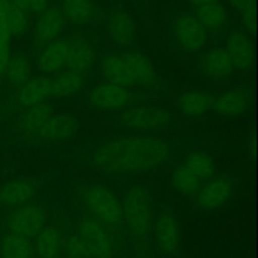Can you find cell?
I'll use <instances>...</instances> for the list:
<instances>
[{"mask_svg":"<svg viewBox=\"0 0 258 258\" xmlns=\"http://www.w3.org/2000/svg\"><path fill=\"white\" fill-rule=\"evenodd\" d=\"M171 155L170 146L149 135L110 139L93 150V166L108 175H134L160 168Z\"/></svg>","mask_w":258,"mask_h":258,"instance_id":"cell-1","label":"cell"},{"mask_svg":"<svg viewBox=\"0 0 258 258\" xmlns=\"http://www.w3.org/2000/svg\"><path fill=\"white\" fill-rule=\"evenodd\" d=\"M122 221L136 238H144L150 233L154 224L153 202L150 193L141 185H133L123 193Z\"/></svg>","mask_w":258,"mask_h":258,"instance_id":"cell-2","label":"cell"},{"mask_svg":"<svg viewBox=\"0 0 258 258\" xmlns=\"http://www.w3.org/2000/svg\"><path fill=\"white\" fill-rule=\"evenodd\" d=\"M82 201L93 218L103 226L116 227L122 222L121 202L117 197L103 185H88L82 191Z\"/></svg>","mask_w":258,"mask_h":258,"instance_id":"cell-3","label":"cell"},{"mask_svg":"<svg viewBox=\"0 0 258 258\" xmlns=\"http://www.w3.org/2000/svg\"><path fill=\"white\" fill-rule=\"evenodd\" d=\"M170 113L161 107L139 106L123 111L120 115V123L126 128L138 133H150L160 130L170 123Z\"/></svg>","mask_w":258,"mask_h":258,"instance_id":"cell-4","label":"cell"},{"mask_svg":"<svg viewBox=\"0 0 258 258\" xmlns=\"http://www.w3.org/2000/svg\"><path fill=\"white\" fill-rule=\"evenodd\" d=\"M77 236L86 244L93 258H112L113 243L110 233L101 222L86 217L77 224Z\"/></svg>","mask_w":258,"mask_h":258,"instance_id":"cell-5","label":"cell"},{"mask_svg":"<svg viewBox=\"0 0 258 258\" xmlns=\"http://www.w3.org/2000/svg\"><path fill=\"white\" fill-rule=\"evenodd\" d=\"M47 223L44 211L38 206L18 207L7 219L9 233L18 234L24 238H33L42 231Z\"/></svg>","mask_w":258,"mask_h":258,"instance_id":"cell-6","label":"cell"},{"mask_svg":"<svg viewBox=\"0 0 258 258\" xmlns=\"http://www.w3.org/2000/svg\"><path fill=\"white\" fill-rule=\"evenodd\" d=\"M88 102L98 110H122L133 102V92L128 88L102 82L91 88L88 92Z\"/></svg>","mask_w":258,"mask_h":258,"instance_id":"cell-7","label":"cell"},{"mask_svg":"<svg viewBox=\"0 0 258 258\" xmlns=\"http://www.w3.org/2000/svg\"><path fill=\"white\" fill-rule=\"evenodd\" d=\"M173 33L179 47L188 53L199 52L207 43V30L202 27L196 15L183 14L176 18Z\"/></svg>","mask_w":258,"mask_h":258,"instance_id":"cell-8","label":"cell"},{"mask_svg":"<svg viewBox=\"0 0 258 258\" xmlns=\"http://www.w3.org/2000/svg\"><path fill=\"white\" fill-rule=\"evenodd\" d=\"M156 244L164 253H175L180 247L181 231L180 224L173 212L169 209L161 212L153 224Z\"/></svg>","mask_w":258,"mask_h":258,"instance_id":"cell-9","label":"cell"},{"mask_svg":"<svg viewBox=\"0 0 258 258\" xmlns=\"http://www.w3.org/2000/svg\"><path fill=\"white\" fill-rule=\"evenodd\" d=\"M233 193V184L227 176L212 178L196 194L197 206L207 212L216 211L227 203Z\"/></svg>","mask_w":258,"mask_h":258,"instance_id":"cell-10","label":"cell"},{"mask_svg":"<svg viewBox=\"0 0 258 258\" xmlns=\"http://www.w3.org/2000/svg\"><path fill=\"white\" fill-rule=\"evenodd\" d=\"M66 19L62 14L60 8L48 7L43 13H40L34 28L33 40L37 47L48 45L49 43L57 40L58 35L62 33Z\"/></svg>","mask_w":258,"mask_h":258,"instance_id":"cell-11","label":"cell"},{"mask_svg":"<svg viewBox=\"0 0 258 258\" xmlns=\"http://www.w3.org/2000/svg\"><path fill=\"white\" fill-rule=\"evenodd\" d=\"M100 72L105 82L113 83L121 87L130 88L138 86L133 70L126 62L123 54H105L100 59Z\"/></svg>","mask_w":258,"mask_h":258,"instance_id":"cell-12","label":"cell"},{"mask_svg":"<svg viewBox=\"0 0 258 258\" xmlns=\"http://www.w3.org/2000/svg\"><path fill=\"white\" fill-rule=\"evenodd\" d=\"M78 130V121L72 113H54L42 128L35 139L47 143H60L72 138Z\"/></svg>","mask_w":258,"mask_h":258,"instance_id":"cell-13","label":"cell"},{"mask_svg":"<svg viewBox=\"0 0 258 258\" xmlns=\"http://www.w3.org/2000/svg\"><path fill=\"white\" fill-rule=\"evenodd\" d=\"M251 106V93L247 88H233L214 97L212 110L223 117H238L244 115Z\"/></svg>","mask_w":258,"mask_h":258,"instance_id":"cell-14","label":"cell"},{"mask_svg":"<svg viewBox=\"0 0 258 258\" xmlns=\"http://www.w3.org/2000/svg\"><path fill=\"white\" fill-rule=\"evenodd\" d=\"M68 42V54L66 68L68 71L85 75L96 62V52L88 40L83 38H72Z\"/></svg>","mask_w":258,"mask_h":258,"instance_id":"cell-15","label":"cell"},{"mask_svg":"<svg viewBox=\"0 0 258 258\" xmlns=\"http://www.w3.org/2000/svg\"><path fill=\"white\" fill-rule=\"evenodd\" d=\"M224 50L231 58L234 70L244 71L253 62V44L243 32H233L228 35Z\"/></svg>","mask_w":258,"mask_h":258,"instance_id":"cell-16","label":"cell"},{"mask_svg":"<svg viewBox=\"0 0 258 258\" xmlns=\"http://www.w3.org/2000/svg\"><path fill=\"white\" fill-rule=\"evenodd\" d=\"M107 30L111 40L118 47H128L136 35V24L128 13L115 10L107 22Z\"/></svg>","mask_w":258,"mask_h":258,"instance_id":"cell-17","label":"cell"},{"mask_svg":"<svg viewBox=\"0 0 258 258\" xmlns=\"http://www.w3.org/2000/svg\"><path fill=\"white\" fill-rule=\"evenodd\" d=\"M52 97V82L50 77L29 78L20 87L18 93V102L25 108L45 103V101Z\"/></svg>","mask_w":258,"mask_h":258,"instance_id":"cell-18","label":"cell"},{"mask_svg":"<svg viewBox=\"0 0 258 258\" xmlns=\"http://www.w3.org/2000/svg\"><path fill=\"white\" fill-rule=\"evenodd\" d=\"M68 54L67 40L57 39L49 43L43 48L39 58H38V67L40 72L45 75H57L66 68Z\"/></svg>","mask_w":258,"mask_h":258,"instance_id":"cell-19","label":"cell"},{"mask_svg":"<svg viewBox=\"0 0 258 258\" xmlns=\"http://www.w3.org/2000/svg\"><path fill=\"white\" fill-rule=\"evenodd\" d=\"M35 185L28 179H13L0 185V204L7 207L25 206L33 197Z\"/></svg>","mask_w":258,"mask_h":258,"instance_id":"cell-20","label":"cell"},{"mask_svg":"<svg viewBox=\"0 0 258 258\" xmlns=\"http://www.w3.org/2000/svg\"><path fill=\"white\" fill-rule=\"evenodd\" d=\"M202 71L214 80H226L231 77L234 66L224 48H213L202 57Z\"/></svg>","mask_w":258,"mask_h":258,"instance_id":"cell-21","label":"cell"},{"mask_svg":"<svg viewBox=\"0 0 258 258\" xmlns=\"http://www.w3.org/2000/svg\"><path fill=\"white\" fill-rule=\"evenodd\" d=\"M214 96L206 91H189L179 98V110L188 117H198L212 110Z\"/></svg>","mask_w":258,"mask_h":258,"instance_id":"cell-22","label":"cell"},{"mask_svg":"<svg viewBox=\"0 0 258 258\" xmlns=\"http://www.w3.org/2000/svg\"><path fill=\"white\" fill-rule=\"evenodd\" d=\"M53 115H54V110L48 103H40V105L27 108L24 115L20 118V131L24 135L30 136V138H35L38 131L44 126V123Z\"/></svg>","mask_w":258,"mask_h":258,"instance_id":"cell-23","label":"cell"},{"mask_svg":"<svg viewBox=\"0 0 258 258\" xmlns=\"http://www.w3.org/2000/svg\"><path fill=\"white\" fill-rule=\"evenodd\" d=\"M50 82L53 97H68L80 92L86 80L85 75L67 70L50 77Z\"/></svg>","mask_w":258,"mask_h":258,"instance_id":"cell-24","label":"cell"},{"mask_svg":"<svg viewBox=\"0 0 258 258\" xmlns=\"http://www.w3.org/2000/svg\"><path fill=\"white\" fill-rule=\"evenodd\" d=\"M60 10L71 24L85 25L95 15V4L92 0H62Z\"/></svg>","mask_w":258,"mask_h":258,"instance_id":"cell-25","label":"cell"},{"mask_svg":"<svg viewBox=\"0 0 258 258\" xmlns=\"http://www.w3.org/2000/svg\"><path fill=\"white\" fill-rule=\"evenodd\" d=\"M196 18L204 29L216 32L226 25L228 14H227L226 7L219 2L197 8Z\"/></svg>","mask_w":258,"mask_h":258,"instance_id":"cell-26","label":"cell"},{"mask_svg":"<svg viewBox=\"0 0 258 258\" xmlns=\"http://www.w3.org/2000/svg\"><path fill=\"white\" fill-rule=\"evenodd\" d=\"M123 57H125L126 62L128 63L130 68L133 70V73L134 76H135L138 86L150 87V86L155 85V70H154L151 62L145 57V55L136 52H128L123 53Z\"/></svg>","mask_w":258,"mask_h":258,"instance_id":"cell-27","label":"cell"},{"mask_svg":"<svg viewBox=\"0 0 258 258\" xmlns=\"http://www.w3.org/2000/svg\"><path fill=\"white\" fill-rule=\"evenodd\" d=\"M2 258H33L34 248L28 238L8 232L0 241Z\"/></svg>","mask_w":258,"mask_h":258,"instance_id":"cell-28","label":"cell"},{"mask_svg":"<svg viewBox=\"0 0 258 258\" xmlns=\"http://www.w3.org/2000/svg\"><path fill=\"white\" fill-rule=\"evenodd\" d=\"M183 165L189 171H191L202 183L211 180L213 178L214 170H216L214 160L211 155L204 151H193V153L188 154L186 158L184 159Z\"/></svg>","mask_w":258,"mask_h":258,"instance_id":"cell-29","label":"cell"},{"mask_svg":"<svg viewBox=\"0 0 258 258\" xmlns=\"http://www.w3.org/2000/svg\"><path fill=\"white\" fill-rule=\"evenodd\" d=\"M60 247V236L54 227L45 226L35 237L33 246L34 253L39 258H55Z\"/></svg>","mask_w":258,"mask_h":258,"instance_id":"cell-30","label":"cell"},{"mask_svg":"<svg viewBox=\"0 0 258 258\" xmlns=\"http://www.w3.org/2000/svg\"><path fill=\"white\" fill-rule=\"evenodd\" d=\"M171 184L178 193L185 197L196 196L203 185V183L183 164L174 169L173 174H171Z\"/></svg>","mask_w":258,"mask_h":258,"instance_id":"cell-31","label":"cell"},{"mask_svg":"<svg viewBox=\"0 0 258 258\" xmlns=\"http://www.w3.org/2000/svg\"><path fill=\"white\" fill-rule=\"evenodd\" d=\"M30 73H32V64L25 55H10L4 75L7 76L8 81L12 85L22 87L30 78Z\"/></svg>","mask_w":258,"mask_h":258,"instance_id":"cell-32","label":"cell"},{"mask_svg":"<svg viewBox=\"0 0 258 258\" xmlns=\"http://www.w3.org/2000/svg\"><path fill=\"white\" fill-rule=\"evenodd\" d=\"M9 0H0V76H4L10 58V30L8 25Z\"/></svg>","mask_w":258,"mask_h":258,"instance_id":"cell-33","label":"cell"},{"mask_svg":"<svg viewBox=\"0 0 258 258\" xmlns=\"http://www.w3.org/2000/svg\"><path fill=\"white\" fill-rule=\"evenodd\" d=\"M8 25H9L10 34L12 35L23 34L28 28L27 12L19 9L10 2L9 8H8Z\"/></svg>","mask_w":258,"mask_h":258,"instance_id":"cell-34","label":"cell"},{"mask_svg":"<svg viewBox=\"0 0 258 258\" xmlns=\"http://www.w3.org/2000/svg\"><path fill=\"white\" fill-rule=\"evenodd\" d=\"M66 257L67 258H93L90 249L81 241L77 234L68 237L66 243Z\"/></svg>","mask_w":258,"mask_h":258,"instance_id":"cell-35","label":"cell"},{"mask_svg":"<svg viewBox=\"0 0 258 258\" xmlns=\"http://www.w3.org/2000/svg\"><path fill=\"white\" fill-rule=\"evenodd\" d=\"M228 3L239 14L256 9V0H228Z\"/></svg>","mask_w":258,"mask_h":258,"instance_id":"cell-36","label":"cell"},{"mask_svg":"<svg viewBox=\"0 0 258 258\" xmlns=\"http://www.w3.org/2000/svg\"><path fill=\"white\" fill-rule=\"evenodd\" d=\"M241 20L243 27L246 28L248 32L254 33V29H256V9L249 10V12L241 14Z\"/></svg>","mask_w":258,"mask_h":258,"instance_id":"cell-37","label":"cell"},{"mask_svg":"<svg viewBox=\"0 0 258 258\" xmlns=\"http://www.w3.org/2000/svg\"><path fill=\"white\" fill-rule=\"evenodd\" d=\"M28 3H29V12L40 14L48 8L49 0H28Z\"/></svg>","mask_w":258,"mask_h":258,"instance_id":"cell-38","label":"cell"},{"mask_svg":"<svg viewBox=\"0 0 258 258\" xmlns=\"http://www.w3.org/2000/svg\"><path fill=\"white\" fill-rule=\"evenodd\" d=\"M189 2L191 3V5L196 8H199V7H203V5H207V4H212V3H219L221 0H189Z\"/></svg>","mask_w":258,"mask_h":258,"instance_id":"cell-39","label":"cell"}]
</instances>
